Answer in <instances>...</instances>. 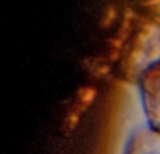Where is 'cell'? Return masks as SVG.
Listing matches in <instances>:
<instances>
[{
  "label": "cell",
  "mask_w": 160,
  "mask_h": 154,
  "mask_svg": "<svg viewBox=\"0 0 160 154\" xmlns=\"http://www.w3.org/2000/svg\"><path fill=\"white\" fill-rule=\"evenodd\" d=\"M146 124L160 131V61L149 66L137 82Z\"/></svg>",
  "instance_id": "cell-2"
},
{
  "label": "cell",
  "mask_w": 160,
  "mask_h": 154,
  "mask_svg": "<svg viewBox=\"0 0 160 154\" xmlns=\"http://www.w3.org/2000/svg\"><path fill=\"white\" fill-rule=\"evenodd\" d=\"M122 154H160V131L149 124L135 127L127 137Z\"/></svg>",
  "instance_id": "cell-3"
},
{
  "label": "cell",
  "mask_w": 160,
  "mask_h": 154,
  "mask_svg": "<svg viewBox=\"0 0 160 154\" xmlns=\"http://www.w3.org/2000/svg\"><path fill=\"white\" fill-rule=\"evenodd\" d=\"M157 61H160V21L132 16L113 54L115 74L137 84L141 74Z\"/></svg>",
  "instance_id": "cell-1"
}]
</instances>
